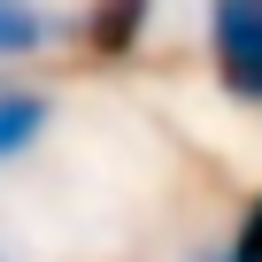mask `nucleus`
Here are the masks:
<instances>
[{
    "label": "nucleus",
    "instance_id": "20e7f679",
    "mask_svg": "<svg viewBox=\"0 0 262 262\" xmlns=\"http://www.w3.org/2000/svg\"><path fill=\"white\" fill-rule=\"evenodd\" d=\"M147 8H155V0H100V16H93V47H100V54H123L131 39H139Z\"/></svg>",
    "mask_w": 262,
    "mask_h": 262
},
{
    "label": "nucleus",
    "instance_id": "39448f33",
    "mask_svg": "<svg viewBox=\"0 0 262 262\" xmlns=\"http://www.w3.org/2000/svg\"><path fill=\"white\" fill-rule=\"evenodd\" d=\"M224 254H231V262H262V193L247 201V216H239V239H231Z\"/></svg>",
    "mask_w": 262,
    "mask_h": 262
},
{
    "label": "nucleus",
    "instance_id": "423d86ee",
    "mask_svg": "<svg viewBox=\"0 0 262 262\" xmlns=\"http://www.w3.org/2000/svg\"><path fill=\"white\" fill-rule=\"evenodd\" d=\"M201 262H231V254H201Z\"/></svg>",
    "mask_w": 262,
    "mask_h": 262
},
{
    "label": "nucleus",
    "instance_id": "f257e3e1",
    "mask_svg": "<svg viewBox=\"0 0 262 262\" xmlns=\"http://www.w3.org/2000/svg\"><path fill=\"white\" fill-rule=\"evenodd\" d=\"M208 54L224 93L262 108V0H208Z\"/></svg>",
    "mask_w": 262,
    "mask_h": 262
},
{
    "label": "nucleus",
    "instance_id": "f03ea898",
    "mask_svg": "<svg viewBox=\"0 0 262 262\" xmlns=\"http://www.w3.org/2000/svg\"><path fill=\"white\" fill-rule=\"evenodd\" d=\"M47 123H54V100L47 93H0V162H16V155H31L39 139H47Z\"/></svg>",
    "mask_w": 262,
    "mask_h": 262
},
{
    "label": "nucleus",
    "instance_id": "7ed1b4c3",
    "mask_svg": "<svg viewBox=\"0 0 262 262\" xmlns=\"http://www.w3.org/2000/svg\"><path fill=\"white\" fill-rule=\"evenodd\" d=\"M54 31L62 24L39 8V0H0V54H47Z\"/></svg>",
    "mask_w": 262,
    "mask_h": 262
}]
</instances>
